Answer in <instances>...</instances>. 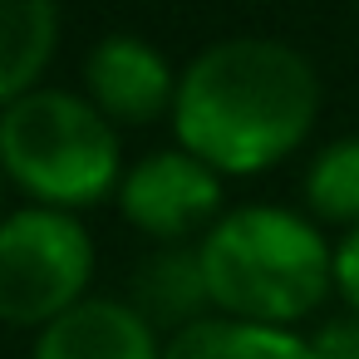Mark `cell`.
Listing matches in <instances>:
<instances>
[{
    "instance_id": "6da1fadb",
    "label": "cell",
    "mask_w": 359,
    "mask_h": 359,
    "mask_svg": "<svg viewBox=\"0 0 359 359\" xmlns=\"http://www.w3.org/2000/svg\"><path fill=\"white\" fill-rule=\"evenodd\" d=\"M315 65L271 35H231L182 65L172 143L222 177H256L300 153L320 123Z\"/></svg>"
},
{
    "instance_id": "7a4b0ae2",
    "label": "cell",
    "mask_w": 359,
    "mask_h": 359,
    "mask_svg": "<svg viewBox=\"0 0 359 359\" xmlns=\"http://www.w3.org/2000/svg\"><path fill=\"white\" fill-rule=\"evenodd\" d=\"M212 310L226 320L295 330L334 295V246L315 217L246 202L197 241Z\"/></svg>"
},
{
    "instance_id": "3957f363",
    "label": "cell",
    "mask_w": 359,
    "mask_h": 359,
    "mask_svg": "<svg viewBox=\"0 0 359 359\" xmlns=\"http://www.w3.org/2000/svg\"><path fill=\"white\" fill-rule=\"evenodd\" d=\"M0 163L25 202L55 212H84L118 197L128 172L118 123H109L89 94L50 84L0 109Z\"/></svg>"
},
{
    "instance_id": "277c9868",
    "label": "cell",
    "mask_w": 359,
    "mask_h": 359,
    "mask_svg": "<svg viewBox=\"0 0 359 359\" xmlns=\"http://www.w3.org/2000/svg\"><path fill=\"white\" fill-rule=\"evenodd\" d=\"M94 236L74 212L15 207L0 226V315L11 330H45L89 300L94 285Z\"/></svg>"
},
{
    "instance_id": "5b68a950",
    "label": "cell",
    "mask_w": 359,
    "mask_h": 359,
    "mask_svg": "<svg viewBox=\"0 0 359 359\" xmlns=\"http://www.w3.org/2000/svg\"><path fill=\"white\" fill-rule=\"evenodd\" d=\"M226 187L222 172H212L202 158H192L187 148H158L148 158H138L123 172L118 187V212L133 231L153 236L158 246H182V241H202L222 217H226Z\"/></svg>"
},
{
    "instance_id": "8992f818",
    "label": "cell",
    "mask_w": 359,
    "mask_h": 359,
    "mask_svg": "<svg viewBox=\"0 0 359 359\" xmlns=\"http://www.w3.org/2000/svg\"><path fill=\"white\" fill-rule=\"evenodd\" d=\"M177 79L182 69H172V60L133 30H114L84 55V94L118 128L172 118Z\"/></svg>"
},
{
    "instance_id": "52a82bcc",
    "label": "cell",
    "mask_w": 359,
    "mask_h": 359,
    "mask_svg": "<svg viewBox=\"0 0 359 359\" xmlns=\"http://www.w3.org/2000/svg\"><path fill=\"white\" fill-rule=\"evenodd\" d=\"M163 344L133 300L89 295L35 334L30 359H163Z\"/></svg>"
},
{
    "instance_id": "ba28073f",
    "label": "cell",
    "mask_w": 359,
    "mask_h": 359,
    "mask_svg": "<svg viewBox=\"0 0 359 359\" xmlns=\"http://www.w3.org/2000/svg\"><path fill=\"white\" fill-rule=\"evenodd\" d=\"M133 305L138 315L153 325V330H187L212 310V290H207V271H202V256H197V241H182V246H158L138 261L133 271Z\"/></svg>"
},
{
    "instance_id": "9c48e42d",
    "label": "cell",
    "mask_w": 359,
    "mask_h": 359,
    "mask_svg": "<svg viewBox=\"0 0 359 359\" xmlns=\"http://www.w3.org/2000/svg\"><path fill=\"white\" fill-rule=\"evenodd\" d=\"M60 50V0H0V99L40 89Z\"/></svg>"
},
{
    "instance_id": "30bf717a",
    "label": "cell",
    "mask_w": 359,
    "mask_h": 359,
    "mask_svg": "<svg viewBox=\"0 0 359 359\" xmlns=\"http://www.w3.org/2000/svg\"><path fill=\"white\" fill-rule=\"evenodd\" d=\"M163 359H315V344L300 330L207 315V320L168 334Z\"/></svg>"
},
{
    "instance_id": "8fae6325",
    "label": "cell",
    "mask_w": 359,
    "mask_h": 359,
    "mask_svg": "<svg viewBox=\"0 0 359 359\" xmlns=\"http://www.w3.org/2000/svg\"><path fill=\"white\" fill-rule=\"evenodd\" d=\"M305 217L354 231L359 226V138L325 143L305 168Z\"/></svg>"
},
{
    "instance_id": "7c38bea8",
    "label": "cell",
    "mask_w": 359,
    "mask_h": 359,
    "mask_svg": "<svg viewBox=\"0 0 359 359\" xmlns=\"http://www.w3.org/2000/svg\"><path fill=\"white\" fill-rule=\"evenodd\" d=\"M334 295L359 320V226L334 241Z\"/></svg>"
},
{
    "instance_id": "4fadbf2b",
    "label": "cell",
    "mask_w": 359,
    "mask_h": 359,
    "mask_svg": "<svg viewBox=\"0 0 359 359\" xmlns=\"http://www.w3.org/2000/svg\"><path fill=\"white\" fill-rule=\"evenodd\" d=\"M315 359H359V320L354 315H339V320H325L315 334Z\"/></svg>"
}]
</instances>
